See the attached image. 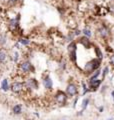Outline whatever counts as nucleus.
<instances>
[{
    "label": "nucleus",
    "mask_w": 114,
    "mask_h": 120,
    "mask_svg": "<svg viewBox=\"0 0 114 120\" xmlns=\"http://www.w3.org/2000/svg\"><path fill=\"white\" fill-rule=\"evenodd\" d=\"M101 63H102L101 59L95 57L93 59L89 60L88 62H86V64L84 65V68H83V71H84V73L86 75H91L95 70L100 68Z\"/></svg>",
    "instance_id": "obj_1"
},
{
    "label": "nucleus",
    "mask_w": 114,
    "mask_h": 120,
    "mask_svg": "<svg viewBox=\"0 0 114 120\" xmlns=\"http://www.w3.org/2000/svg\"><path fill=\"white\" fill-rule=\"evenodd\" d=\"M97 35L103 40H108L111 37V29L108 25L106 24H100L96 29Z\"/></svg>",
    "instance_id": "obj_2"
},
{
    "label": "nucleus",
    "mask_w": 114,
    "mask_h": 120,
    "mask_svg": "<svg viewBox=\"0 0 114 120\" xmlns=\"http://www.w3.org/2000/svg\"><path fill=\"white\" fill-rule=\"evenodd\" d=\"M68 100V95L66 94V92L61 91V90H57L55 93V101L56 103L62 106V105H65L67 103Z\"/></svg>",
    "instance_id": "obj_3"
},
{
    "label": "nucleus",
    "mask_w": 114,
    "mask_h": 120,
    "mask_svg": "<svg viewBox=\"0 0 114 120\" xmlns=\"http://www.w3.org/2000/svg\"><path fill=\"white\" fill-rule=\"evenodd\" d=\"M66 94L68 95V97H74L78 95V86L74 82H70L68 83L66 86V90H65Z\"/></svg>",
    "instance_id": "obj_4"
},
{
    "label": "nucleus",
    "mask_w": 114,
    "mask_h": 120,
    "mask_svg": "<svg viewBox=\"0 0 114 120\" xmlns=\"http://www.w3.org/2000/svg\"><path fill=\"white\" fill-rule=\"evenodd\" d=\"M102 82H103V79H99V78H97V79H94V80L87 81L90 91L93 92V91H96V90H98V88H100Z\"/></svg>",
    "instance_id": "obj_5"
},
{
    "label": "nucleus",
    "mask_w": 114,
    "mask_h": 120,
    "mask_svg": "<svg viewBox=\"0 0 114 120\" xmlns=\"http://www.w3.org/2000/svg\"><path fill=\"white\" fill-rule=\"evenodd\" d=\"M20 69L22 72L24 73H30L31 71H34V68H33V65L31 64V62L26 60V61H22L20 63Z\"/></svg>",
    "instance_id": "obj_6"
},
{
    "label": "nucleus",
    "mask_w": 114,
    "mask_h": 120,
    "mask_svg": "<svg viewBox=\"0 0 114 120\" xmlns=\"http://www.w3.org/2000/svg\"><path fill=\"white\" fill-rule=\"evenodd\" d=\"M78 42L80 43L84 48H86V49H89V48L92 47V42H91L90 38H88V37H86L84 35L81 36V37H79Z\"/></svg>",
    "instance_id": "obj_7"
},
{
    "label": "nucleus",
    "mask_w": 114,
    "mask_h": 120,
    "mask_svg": "<svg viewBox=\"0 0 114 120\" xmlns=\"http://www.w3.org/2000/svg\"><path fill=\"white\" fill-rule=\"evenodd\" d=\"M24 86H25V84L22 83V82H13L10 86V90L13 93H19L23 90Z\"/></svg>",
    "instance_id": "obj_8"
},
{
    "label": "nucleus",
    "mask_w": 114,
    "mask_h": 120,
    "mask_svg": "<svg viewBox=\"0 0 114 120\" xmlns=\"http://www.w3.org/2000/svg\"><path fill=\"white\" fill-rule=\"evenodd\" d=\"M25 86L29 89H37L39 84H38V81L36 79H34V78H29V79L26 80L25 82Z\"/></svg>",
    "instance_id": "obj_9"
},
{
    "label": "nucleus",
    "mask_w": 114,
    "mask_h": 120,
    "mask_svg": "<svg viewBox=\"0 0 114 120\" xmlns=\"http://www.w3.org/2000/svg\"><path fill=\"white\" fill-rule=\"evenodd\" d=\"M18 26H19V15H18V17L16 18V19L13 18V19L9 20V29L11 30V31L15 32L17 30Z\"/></svg>",
    "instance_id": "obj_10"
},
{
    "label": "nucleus",
    "mask_w": 114,
    "mask_h": 120,
    "mask_svg": "<svg viewBox=\"0 0 114 120\" xmlns=\"http://www.w3.org/2000/svg\"><path fill=\"white\" fill-rule=\"evenodd\" d=\"M43 85L44 87L46 88L47 90H51L53 88V82H52V79L49 76H46L43 79Z\"/></svg>",
    "instance_id": "obj_11"
},
{
    "label": "nucleus",
    "mask_w": 114,
    "mask_h": 120,
    "mask_svg": "<svg viewBox=\"0 0 114 120\" xmlns=\"http://www.w3.org/2000/svg\"><path fill=\"white\" fill-rule=\"evenodd\" d=\"M101 69L99 68V69H97V70H95L94 72L91 74V75H89V78H88V81H90V80H94V79H97V78H99V76L101 75Z\"/></svg>",
    "instance_id": "obj_12"
},
{
    "label": "nucleus",
    "mask_w": 114,
    "mask_h": 120,
    "mask_svg": "<svg viewBox=\"0 0 114 120\" xmlns=\"http://www.w3.org/2000/svg\"><path fill=\"white\" fill-rule=\"evenodd\" d=\"M1 89L3 90V91H5V92H7L10 89L9 82H8V79H7V78H4V79L2 80V82H1Z\"/></svg>",
    "instance_id": "obj_13"
},
{
    "label": "nucleus",
    "mask_w": 114,
    "mask_h": 120,
    "mask_svg": "<svg viewBox=\"0 0 114 120\" xmlns=\"http://www.w3.org/2000/svg\"><path fill=\"white\" fill-rule=\"evenodd\" d=\"M81 85H82V95H83V96L86 95L87 93L91 92V91H90V89H89L88 83H86L85 81H81Z\"/></svg>",
    "instance_id": "obj_14"
},
{
    "label": "nucleus",
    "mask_w": 114,
    "mask_h": 120,
    "mask_svg": "<svg viewBox=\"0 0 114 120\" xmlns=\"http://www.w3.org/2000/svg\"><path fill=\"white\" fill-rule=\"evenodd\" d=\"M90 103V98L89 97H85V98H83L82 100V103H81V108H82V111H84L87 109V107H88V105Z\"/></svg>",
    "instance_id": "obj_15"
},
{
    "label": "nucleus",
    "mask_w": 114,
    "mask_h": 120,
    "mask_svg": "<svg viewBox=\"0 0 114 120\" xmlns=\"http://www.w3.org/2000/svg\"><path fill=\"white\" fill-rule=\"evenodd\" d=\"M82 34L86 37H88V38H91L92 37V31H91V29L89 27H84L82 29Z\"/></svg>",
    "instance_id": "obj_16"
},
{
    "label": "nucleus",
    "mask_w": 114,
    "mask_h": 120,
    "mask_svg": "<svg viewBox=\"0 0 114 120\" xmlns=\"http://www.w3.org/2000/svg\"><path fill=\"white\" fill-rule=\"evenodd\" d=\"M94 51H95V55H96V57L97 58H99V59H103V53H102V51L101 49L98 46H94Z\"/></svg>",
    "instance_id": "obj_17"
},
{
    "label": "nucleus",
    "mask_w": 114,
    "mask_h": 120,
    "mask_svg": "<svg viewBox=\"0 0 114 120\" xmlns=\"http://www.w3.org/2000/svg\"><path fill=\"white\" fill-rule=\"evenodd\" d=\"M21 112H22V105L21 104L14 105V107H13V113L16 114V115H19V114H21Z\"/></svg>",
    "instance_id": "obj_18"
},
{
    "label": "nucleus",
    "mask_w": 114,
    "mask_h": 120,
    "mask_svg": "<svg viewBox=\"0 0 114 120\" xmlns=\"http://www.w3.org/2000/svg\"><path fill=\"white\" fill-rule=\"evenodd\" d=\"M109 71H110V68H109V66H104V68L103 70H102V72H101V76H102V79H105V77L107 76V75L109 74Z\"/></svg>",
    "instance_id": "obj_19"
},
{
    "label": "nucleus",
    "mask_w": 114,
    "mask_h": 120,
    "mask_svg": "<svg viewBox=\"0 0 114 120\" xmlns=\"http://www.w3.org/2000/svg\"><path fill=\"white\" fill-rule=\"evenodd\" d=\"M18 42L20 43L21 45L27 46V45H29V44H30V40H29V39H27V38H25V37H21V38H19Z\"/></svg>",
    "instance_id": "obj_20"
},
{
    "label": "nucleus",
    "mask_w": 114,
    "mask_h": 120,
    "mask_svg": "<svg viewBox=\"0 0 114 120\" xmlns=\"http://www.w3.org/2000/svg\"><path fill=\"white\" fill-rule=\"evenodd\" d=\"M7 57V53L5 50H0V62H4Z\"/></svg>",
    "instance_id": "obj_21"
},
{
    "label": "nucleus",
    "mask_w": 114,
    "mask_h": 120,
    "mask_svg": "<svg viewBox=\"0 0 114 120\" xmlns=\"http://www.w3.org/2000/svg\"><path fill=\"white\" fill-rule=\"evenodd\" d=\"M6 40H7L6 35H4V34L0 35V45H4L6 43Z\"/></svg>",
    "instance_id": "obj_22"
},
{
    "label": "nucleus",
    "mask_w": 114,
    "mask_h": 120,
    "mask_svg": "<svg viewBox=\"0 0 114 120\" xmlns=\"http://www.w3.org/2000/svg\"><path fill=\"white\" fill-rule=\"evenodd\" d=\"M109 64L112 67H114V52L110 54V56H109Z\"/></svg>",
    "instance_id": "obj_23"
},
{
    "label": "nucleus",
    "mask_w": 114,
    "mask_h": 120,
    "mask_svg": "<svg viewBox=\"0 0 114 120\" xmlns=\"http://www.w3.org/2000/svg\"><path fill=\"white\" fill-rule=\"evenodd\" d=\"M73 33H74V35H75L76 37H78V36H80V35L82 34V30L78 29V28H76V29L73 30Z\"/></svg>",
    "instance_id": "obj_24"
},
{
    "label": "nucleus",
    "mask_w": 114,
    "mask_h": 120,
    "mask_svg": "<svg viewBox=\"0 0 114 120\" xmlns=\"http://www.w3.org/2000/svg\"><path fill=\"white\" fill-rule=\"evenodd\" d=\"M18 58H19V54H18V52H17V51H15L14 53H13V60H14V62H15V63H17V62H18Z\"/></svg>",
    "instance_id": "obj_25"
},
{
    "label": "nucleus",
    "mask_w": 114,
    "mask_h": 120,
    "mask_svg": "<svg viewBox=\"0 0 114 120\" xmlns=\"http://www.w3.org/2000/svg\"><path fill=\"white\" fill-rule=\"evenodd\" d=\"M60 67H61V69H65L66 68V62L63 61V62L60 63Z\"/></svg>",
    "instance_id": "obj_26"
},
{
    "label": "nucleus",
    "mask_w": 114,
    "mask_h": 120,
    "mask_svg": "<svg viewBox=\"0 0 114 120\" xmlns=\"http://www.w3.org/2000/svg\"><path fill=\"white\" fill-rule=\"evenodd\" d=\"M19 1V0H8L9 4H16V3Z\"/></svg>",
    "instance_id": "obj_27"
},
{
    "label": "nucleus",
    "mask_w": 114,
    "mask_h": 120,
    "mask_svg": "<svg viewBox=\"0 0 114 120\" xmlns=\"http://www.w3.org/2000/svg\"><path fill=\"white\" fill-rule=\"evenodd\" d=\"M77 100H78V96H76V98L74 99V102H73V107H76V103H77Z\"/></svg>",
    "instance_id": "obj_28"
},
{
    "label": "nucleus",
    "mask_w": 114,
    "mask_h": 120,
    "mask_svg": "<svg viewBox=\"0 0 114 120\" xmlns=\"http://www.w3.org/2000/svg\"><path fill=\"white\" fill-rule=\"evenodd\" d=\"M103 110H104V107L103 106H100L99 108H98V111H99L100 113H101V112H103Z\"/></svg>",
    "instance_id": "obj_29"
},
{
    "label": "nucleus",
    "mask_w": 114,
    "mask_h": 120,
    "mask_svg": "<svg viewBox=\"0 0 114 120\" xmlns=\"http://www.w3.org/2000/svg\"><path fill=\"white\" fill-rule=\"evenodd\" d=\"M111 97H112V100L114 101V90H112V91H111Z\"/></svg>",
    "instance_id": "obj_30"
},
{
    "label": "nucleus",
    "mask_w": 114,
    "mask_h": 120,
    "mask_svg": "<svg viewBox=\"0 0 114 120\" xmlns=\"http://www.w3.org/2000/svg\"><path fill=\"white\" fill-rule=\"evenodd\" d=\"M107 120H113V117H110V118H108Z\"/></svg>",
    "instance_id": "obj_31"
},
{
    "label": "nucleus",
    "mask_w": 114,
    "mask_h": 120,
    "mask_svg": "<svg viewBox=\"0 0 114 120\" xmlns=\"http://www.w3.org/2000/svg\"><path fill=\"white\" fill-rule=\"evenodd\" d=\"M0 1H2V2H3V1H5V0H0Z\"/></svg>",
    "instance_id": "obj_32"
},
{
    "label": "nucleus",
    "mask_w": 114,
    "mask_h": 120,
    "mask_svg": "<svg viewBox=\"0 0 114 120\" xmlns=\"http://www.w3.org/2000/svg\"><path fill=\"white\" fill-rule=\"evenodd\" d=\"M28 120H32V119H28Z\"/></svg>",
    "instance_id": "obj_33"
}]
</instances>
